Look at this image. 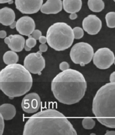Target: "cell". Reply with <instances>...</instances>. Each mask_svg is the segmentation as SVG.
Returning a JSON list of instances; mask_svg holds the SVG:
<instances>
[{
	"instance_id": "cell-1",
	"label": "cell",
	"mask_w": 115,
	"mask_h": 135,
	"mask_svg": "<svg viewBox=\"0 0 115 135\" xmlns=\"http://www.w3.org/2000/svg\"><path fill=\"white\" fill-rule=\"evenodd\" d=\"M24 135H76L66 117L55 109H46L30 117L24 126Z\"/></svg>"
},
{
	"instance_id": "cell-2",
	"label": "cell",
	"mask_w": 115,
	"mask_h": 135,
	"mask_svg": "<svg viewBox=\"0 0 115 135\" xmlns=\"http://www.w3.org/2000/svg\"><path fill=\"white\" fill-rule=\"evenodd\" d=\"M86 88V81L83 74L74 69H69L58 74L51 83V90L55 99L67 105L81 100Z\"/></svg>"
},
{
	"instance_id": "cell-3",
	"label": "cell",
	"mask_w": 115,
	"mask_h": 135,
	"mask_svg": "<svg viewBox=\"0 0 115 135\" xmlns=\"http://www.w3.org/2000/svg\"><path fill=\"white\" fill-rule=\"evenodd\" d=\"M32 83L31 73L20 64L7 65L0 72V89L10 99L28 93Z\"/></svg>"
},
{
	"instance_id": "cell-4",
	"label": "cell",
	"mask_w": 115,
	"mask_h": 135,
	"mask_svg": "<svg viewBox=\"0 0 115 135\" xmlns=\"http://www.w3.org/2000/svg\"><path fill=\"white\" fill-rule=\"evenodd\" d=\"M92 112L100 123L115 128V83L103 85L95 96Z\"/></svg>"
},
{
	"instance_id": "cell-5",
	"label": "cell",
	"mask_w": 115,
	"mask_h": 135,
	"mask_svg": "<svg viewBox=\"0 0 115 135\" xmlns=\"http://www.w3.org/2000/svg\"><path fill=\"white\" fill-rule=\"evenodd\" d=\"M47 42L56 51L69 49L75 38L73 29L65 22H56L49 27L46 32Z\"/></svg>"
},
{
	"instance_id": "cell-6",
	"label": "cell",
	"mask_w": 115,
	"mask_h": 135,
	"mask_svg": "<svg viewBox=\"0 0 115 135\" xmlns=\"http://www.w3.org/2000/svg\"><path fill=\"white\" fill-rule=\"evenodd\" d=\"M94 51L93 47L86 42H78L72 47L70 57L74 63L81 66L89 64L93 60Z\"/></svg>"
},
{
	"instance_id": "cell-7",
	"label": "cell",
	"mask_w": 115,
	"mask_h": 135,
	"mask_svg": "<svg viewBox=\"0 0 115 135\" xmlns=\"http://www.w3.org/2000/svg\"><path fill=\"white\" fill-rule=\"evenodd\" d=\"M42 52L40 50L36 52H32L25 58L24 65L31 73L40 75L45 67V60Z\"/></svg>"
},
{
	"instance_id": "cell-8",
	"label": "cell",
	"mask_w": 115,
	"mask_h": 135,
	"mask_svg": "<svg viewBox=\"0 0 115 135\" xmlns=\"http://www.w3.org/2000/svg\"><path fill=\"white\" fill-rule=\"evenodd\" d=\"M114 53L108 48H101L94 53L93 57V64L100 69H109L114 63Z\"/></svg>"
},
{
	"instance_id": "cell-9",
	"label": "cell",
	"mask_w": 115,
	"mask_h": 135,
	"mask_svg": "<svg viewBox=\"0 0 115 135\" xmlns=\"http://www.w3.org/2000/svg\"><path fill=\"white\" fill-rule=\"evenodd\" d=\"M42 3L43 0H15L17 9L25 14L38 12L41 10Z\"/></svg>"
},
{
	"instance_id": "cell-10",
	"label": "cell",
	"mask_w": 115,
	"mask_h": 135,
	"mask_svg": "<svg viewBox=\"0 0 115 135\" xmlns=\"http://www.w3.org/2000/svg\"><path fill=\"white\" fill-rule=\"evenodd\" d=\"M41 104V99L39 95L36 93H31L27 94L22 99L21 107L25 113H34L39 109Z\"/></svg>"
},
{
	"instance_id": "cell-11",
	"label": "cell",
	"mask_w": 115,
	"mask_h": 135,
	"mask_svg": "<svg viewBox=\"0 0 115 135\" xmlns=\"http://www.w3.org/2000/svg\"><path fill=\"white\" fill-rule=\"evenodd\" d=\"M102 21L95 15H89L82 21V27L85 31L90 35H95L101 31Z\"/></svg>"
},
{
	"instance_id": "cell-12",
	"label": "cell",
	"mask_w": 115,
	"mask_h": 135,
	"mask_svg": "<svg viewBox=\"0 0 115 135\" xmlns=\"http://www.w3.org/2000/svg\"><path fill=\"white\" fill-rule=\"evenodd\" d=\"M35 23L34 20L30 17H22L17 21V30L23 36H30L35 30Z\"/></svg>"
},
{
	"instance_id": "cell-13",
	"label": "cell",
	"mask_w": 115,
	"mask_h": 135,
	"mask_svg": "<svg viewBox=\"0 0 115 135\" xmlns=\"http://www.w3.org/2000/svg\"><path fill=\"white\" fill-rule=\"evenodd\" d=\"M62 6L61 0H47L42 5L41 11L45 14H56L62 11Z\"/></svg>"
},
{
	"instance_id": "cell-14",
	"label": "cell",
	"mask_w": 115,
	"mask_h": 135,
	"mask_svg": "<svg viewBox=\"0 0 115 135\" xmlns=\"http://www.w3.org/2000/svg\"><path fill=\"white\" fill-rule=\"evenodd\" d=\"M15 14L14 10L9 7H4L0 10V22L4 26H10L15 21Z\"/></svg>"
},
{
	"instance_id": "cell-15",
	"label": "cell",
	"mask_w": 115,
	"mask_h": 135,
	"mask_svg": "<svg viewBox=\"0 0 115 135\" xmlns=\"http://www.w3.org/2000/svg\"><path fill=\"white\" fill-rule=\"evenodd\" d=\"M11 41L8 45L9 48L11 50L15 52L21 51L25 46V42L26 41L23 36L19 34L10 35L9 36Z\"/></svg>"
},
{
	"instance_id": "cell-16",
	"label": "cell",
	"mask_w": 115,
	"mask_h": 135,
	"mask_svg": "<svg viewBox=\"0 0 115 135\" xmlns=\"http://www.w3.org/2000/svg\"><path fill=\"white\" fill-rule=\"evenodd\" d=\"M63 8L67 13H76L81 10L82 6V0H63Z\"/></svg>"
},
{
	"instance_id": "cell-17",
	"label": "cell",
	"mask_w": 115,
	"mask_h": 135,
	"mask_svg": "<svg viewBox=\"0 0 115 135\" xmlns=\"http://www.w3.org/2000/svg\"><path fill=\"white\" fill-rule=\"evenodd\" d=\"M0 114L5 120H9L14 118L16 114V109L14 105L9 103L2 104L0 106Z\"/></svg>"
},
{
	"instance_id": "cell-18",
	"label": "cell",
	"mask_w": 115,
	"mask_h": 135,
	"mask_svg": "<svg viewBox=\"0 0 115 135\" xmlns=\"http://www.w3.org/2000/svg\"><path fill=\"white\" fill-rule=\"evenodd\" d=\"M87 5L89 8L95 12H101L104 8V3L103 0H88Z\"/></svg>"
},
{
	"instance_id": "cell-19",
	"label": "cell",
	"mask_w": 115,
	"mask_h": 135,
	"mask_svg": "<svg viewBox=\"0 0 115 135\" xmlns=\"http://www.w3.org/2000/svg\"><path fill=\"white\" fill-rule=\"evenodd\" d=\"M19 57L15 51H8L5 52L3 56V61L5 64L7 65L15 64L18 62Z\"/></svg>"
},
{
	"instance_id": "cell-20",
	"label": "cell",
	"mask_w": 115,
	"mask_h": 135,
	"mask_svg": "<svg viewBox=\"0 0 115 135\" xmlns=\"http://www.w3.org/2000/svg\"><path fill=\"white\" fill-rule=\"evenodd\" d=\"M107 26L109 28H115V12H109L105 17Z\"/></svg>"
},
{
	"instance_id": "cell-21",
	"label": "cell",
	"mask_w": 115,
	"mask_h": 135,
	"mask_svg": "<svg viewBox=\"0 0 115 135\" xmlns=\"http://www.w3.org/2000/svg\"><path fill=\"white\" fill-rule=\"evenodd\" d=\"M82 126L84 129L91 130L95 127L96 124V122L91 117H86L84 118L82 122Z\"/></svg>"
},
{
	"instance_id": "cell-22",
	"label": "cell",
	"mask_w": 115,
	"mask_h": 135,
	"mask_svg": "<svg viewBox=\"0 0 115 135\" xmlns=\"http://www.w3.org/2000/svg\"><path fill=\"white\" fill-rule=\"evenodd\" d=\"M74 37L75 39H81L82 38L84 35L83 30L79 27H76L73 28Z\"/></svg>"
},
{
	"instance_id": "cell-23",
	"label": "cell",
	"mask_w": 115,
	"mask_h": 135,
	"mask_svg": "<svg viewBox=\"0 0 115 135\" xmlns=\"http://www.w3.org/2000/svg\"><path fill=\"white\" fill-rule=\"evenodd\" d=\"M25 44L31 48H33L36 44V40L32 37H29V38L27 40Z\"/></svg>"
},
{
	"instance_id": "cell-24",
	"label": "cell",
	"mask_w": 115,
	"mask_h": 135,
	"mask_svg": "<svg viewBox=\"0 0 115 135\" xmlns=\"http://www.w3.org/2000/svg\"><path fill=\"white\" fill-rule=\"evenodd\" d=\"M41 36H42L41 31L39 30H35L34 32L32 33V34L30 35V36H29L28 37H33V38L36 39L37 40H39Z\"/></svg>"
},
{
	"instance_id": "cell-25",
	"label": "cell",
	"mask_w": 115,
	"mask_h": 135,
	"mask_svg": "<svg viewBox=\"0 0 115 135\" xmlns=\"http://www.w3.org/2000/svg\"><path fill=\"white\" fill-rule=\"evenodd\" d=\"M59 69L62 71H65L69 69V64L66 61L62 62L59 64Z\"/></svg>"
},
{
	"instance_id": "cell-26",
	"label": "cell",
	"mask_w": 115,
	"mask_h": 135,
	"mask_svg": "<svg viewBox=\"0 0 115 135\" xmlns=\"http://www.w3.org/2000/svg\"><path fill=\"white\" fill-rule=\"evenodd\" d=\"M4 119L2 117V115L0 114V134L2 135L3 134L4 129L5 127V123H4Z\"/></svg>"
},
{
	"instance_id": "cell-27",
	"label": "cell",
	"mask_w": 115,
	"mask_h": 135,
	"mask_svg": "<svg viewBox=\"0 0 115 135\" xmlns=\"http://www.w3.org/2000/svg\"><path fill=\"white\" fill-rule=\"evenodd\" d=\"M39 50L42 51V52H46L47 51V50H48V46L45 44H41L39 46Z\"/></svg>"
},
{
	"instance_id": "cell-28",
	"label": "cell",
	"mask_w": 115,
	"mask_h": 135,
	"mask_svg": "<svg viewBox=\"0 0 115 135\" xmlns=\"http://www.w3.org/2000/svg\"><path fill=\"white\" fill-rule=\"evenodd\" d=\"M39 41L40 42H41V44H45L46 42H47V38H46V37H45V36H42L39 38Z\"/></svg>"
},
{
	"instance_id": "cell-29",
	"label": "cell",
	"mask_w": 115,
	"mask_h": 135,
	"mask_svg": "<svg viewBox=\"0 0 115 135\" xmlns=\"http://www.w3.org/2000/svg\"><path fill=\"white\" fill-rule=\"evenodd\" d=\"M110 82L111 83H115V71L113 72L110 76Z\"/></svg>"
},
{
	"instance_id": "cell-30",
	"label": "cell",
	"mask_w": 115,
	"mask_h": 135,
	"mask_svg": "<svg viewBox=\"0 0 115 135\" xmlns=\"http://www.w3.org/2000/svg\"><path fill=\"white\" fill-rule=\"evenodd\" d=\"M7 36V32L4 30H1L0 31V38H5Z\"/></svg>"
},
{
	"instance_id": "cell-31",
	"label": "cell",
	"mask_w": 115,
	"mask_h": 135,
	"mask_svg": "<svg viewBox=\"0 0 115 135\" xmlns=\"http://www.w3.org/2000/svg\"><path fill=\"white\" fill-rule=\"evenodd\" d=\"M77 14L76 13H72L70 14L69 16V18L71 20H75L77 18Z\"/></svg>"
},
{
	"instance_id": "cell-32",
	"label": "cell",
	"mask_w": 115,
	"mask_h": 135,
	"mask_svg": "<svg viewBox=\"0 0 115 135\" xmlns=\"http://www.w3.org/2000/svg\"><path fill=\"white\" fill-rule=\"evenodd\" d=\"M10 41H11V39H10L9 37H6V38H5V39H4V42L6 44H7V45H8L9 44Z\"/></svg>"
},
{
	"instance_id": "cell-33",
	"label": "cell",
	"mask_w": 115,
	"mask_h": 135,
	"mask_svg": "<svg viewBox=\"0 0 115 135\" xmlns=\"http://www.w3.org/2000/svg\"><path fill=\"white\" fill-rule=\"evenodd\" d=\"M10 28L11 29H14L15 28H16V26H17V21H14V22H12V23L10 25Z\"/></svg>"
},
{
	"instance_id": "cell-34",
	"label": "cell",
	"mask_w": 115,
	"mask_h": 135,
	"mask_svg": "<svg viewBox=\"0 0 115 135\" xmlns=\"http://www.w3.org/2000/svg\"><path fill=\"white\" fill-rule=\"evenodd\" d=\"M106 135H115V131H107Z\"/></svg>"
},
{
	"instance_id": "cell-35",
	"label": "cell",
	"mask_w": 115,
	"mask_h": 135,
	"mask_svg": "<svg viewBox=\"0 0 115 135\" xmlns=\"http://www.w3.org/2000/svg\"><path fill=\"white\" fill-rule=\"evenodd\" d=\"M24 49H25V50L27 51H31V49L32 48H31V47H29L28 46H27V45L25 44V46H24Z\"/></svg>"
},
{
	"instance_id": "cell-36",
	"label": "cell",
	"mask_w": 115,
	"mask_h": 135,
	"mask_svg": "<svg viewBox=\"0 0 115 135\" xmlns=\"http://www.w3.org/2000/svg\"><path fill=\"white\" fill-rule=\"evenodd\" d=\"M12 1V0H0V3L1 4H4V3H7V2H9V1Z\"/></svg>"
},
{
	"instance_id": "cell-37",
	"label": "cell",
	"mask_w": 115,
	"mask_h": 135,
	"mask_svg": "<svg viewBox=\"0 0 115 135\" xmlns=\"http://www.w3.org/2000/svg\"><path fill=\"white\" fill-rule=\"evenodd\" d=\"M12 2H13V1H12H12H9V2H8V3L9 4H11L12 3Z\"/></svg>"
},
{
	"instance_id": "cell-38",
	"label": "cell",
	"mask_w": 115,
	"mask_h": 135,
	"mask_svg": "<svg viewBox=\"0 0 115 135\" xmlns=\"http://www.w3.org/2000/svg\"><path fill=\"white\" fill-rule=\"evenodd\" d=\"M114 64L115 65V57H114Z\"/></svg>"
},
{
	"instance_id": "cell-39",
	"label": "cell",
	"mask_w": 115,
	"mask_h": 135,
	"mask_svg": "<svg viewBox=\"0 0 115 135\" xmlns=\"http://www.w3.org/2000/svg\"><path fill=\"white\" fill-rule=\"evenodd\" d=\"M91 134H93V135H96L95 134V133H91Z\"/></svg>"
},
{
	"instance_id": "cell-40",
	"label": "cell",
	"mask_w": 115,
	"mask_h": 135,
	"mask_svg": "<svg viewBox=\"0 0 115 135\" xmlns=\"http://www.w3.org/2000/svg\"><path fill=\"white\" fill-rule=\"evenodd\" d=\"M113 1H114V2H115V0H113Z\"/></svg>"
}]
</instances>
